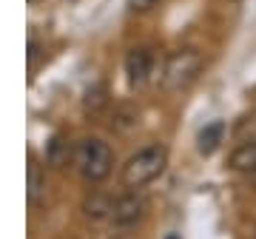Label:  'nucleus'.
<instances>
[{
	"label": "nucleus",
	"mask_w": 256,
	"mask_h": 239,
	"mask_svg": "<svg viewBox=\"0 0 256 239\" xmlns=\"http://www.w3.org/2000/svg\"><path fill=\"white\" fill-rule=\"evenodd\" d=\"M168 166V148L162 142H151V146H142L137 154H131L126 160V166L120 171V182L128 191H140L151 185L154 180H160Z\"/></svg>",
	"instance_id": "nucleus-1"
},
{
	"label": "nucleus",
	"mask_w": 256,
	"mask_h": 239,
	"mask_svg": "<svg viewBox=\"0 0 256 239\" xmlns=\"http://www.w3.org/2000/svg\"><path fill=\"white\" fill-rule=\"evenodd\" d=\"M74 166L88 185H100L114 168V154L100 137H86L74 148Z\"/></svg>",
	"instance_id": "nucleus-2"
},
{
	"label": "nucleus",
	"mask_w": 256,
	"mask_h": 239,
	"mask_svg": "<svg viewBox=\"0 0 256 239\" xmlns=\"http://www.w3.org/2000/svg\"><path fill=\"white\" fill-rule=\"evenodd\" d=\"M202 72V54L196 48H176L165 57L162 72H160V83L165 92H182L200 77Z\"/></svg>",
	"instance_id": "nucleus-3"
},
{
	"label": "nucleus",
	"mask_w": 256,
	"mask_h": 239,
	"mask_svg": "<svg viewBox=\"0 0 256 239\" xmlns=\"http://www.w3.org/2000/svg\"><path fill=\"white\" fill-rule=\"evenodd\" d=\"M146 214H148L146 194L142 191H128V194H122V196L114 200L108 225H111V230H117V234H128V230H134L140 222L146 220Z\"/></svg>",
	"instance_id": "nucleus-4"
},
{
	"label": "nucleus",
	"mask_w": 256,
	"mask_h": 239,
	"mask_svg": "<svg viewBox=\"0 0 256 239\" xmlns=\"http://www.w3.org/2000/svg\"><path fill=\"white\" fill-rule=\"evenodd\" d=\"M154 72V54H151V48L140 46V48H131L126 54V77L131 86H142L151 77Z\"/></svg>",
	"instance_id": "nucleus-5"
},
{
	"label": "nucleus",
	"mask_w": 256,
	"mask_h": 239,
	"mask_svg": "<svg viewBox=\"0 0 256 239\" xmlns=\"http://www.w3.org/2000/svg\"><path fill=\"white\" fill-rule=\"evenodd\" d=\"M228 168L239 171V174L256 176V140H248V142H239L228 156Z\"/></svg>",
	"instance_id": "nucleus-6"
},
{
	"label": "nucleus",
	"mask_w": 256,
	"mask_h": 239,
	"mask_svg": "<svg viewBox=\"0 0 256 239\" xmlns=\"http://www.w3.org/2000/svg\"><path fill=\"white\" fill-rule=\"evenodd\" d=\"M74 148L77 146H72L63 134H54V137L46 142V162L48 166H54V168L68 166V160L74 156Z\"/></svg>",
	"instance_id": "nucleus-7"
},
{
	"label": "nucleus",
	"mask_w": 256,
	"mask_h": 239,
	"mask_svg": "<svg viewBox=\"0 0 256 239\" xmlns=\"http://www.w3.org/2000/svg\"><path fill=\"white\" fill-rule=\"evenodd\" d=\"M222 134H225V122H210L200 131V154H214L222 142Z\"/></svg>",
	"instance_id": "nucleus-8"
},
{
	"label": "nucleus",
	"mask_w": 256,
	"mask_h": 239,
	"mask_svg": "<svg viewBox=\"0 0 256 239\" xmlns=\"http://www.w3.org/2000/svg\"><path fill=\"white\" fill-rule=\"evenodd\" d=\"M86 214L92 220H108L111 216V208H114V200L111 196H102V194H94L92 200H86Z\"/></svg>",
	"instance_id": "nucleus-9"
},
{
	"label": "nucleus",
	"mask_w": 256,
	"mask_h": 239,
	"mask_svg": "<svg viewBox=\"0 0 256 239\" xmlns=\"http://www.w3.org/2000/svg\"><path fill=\"white\" fill-rule=\"evenodd\" d=\"M46 194V174L37 166H28V200L40 202V196Z\"/></svg>",
	"instance_id": "nucleus-10"
},
{
	"label": "nucleus",
	"mask_w": 256,
	"mask_h": 239,
	"mask_svg": "<svg viewBox=\"0 0 256 239\" xmlns=\"http://www.w3.org/2000/svg\"><path fill=\"white\" fill-rule=\"evenodd\" d=\"M106 102H108V97H106V86H94V88L86 92V111H100Z\"/></svg>",
	"instance_id": "nucleus-11"
},
{
	"label": "nucleus",
	"mask_w": 256,
	"mask_h": 239,
	"mask_svg": "<svg viewBox=\"0 0 256 239\" xmlns=\"http://www.w3.org/2000/svg\"><path fill=\"white\" fill-rule=\"evenodd\" d=\"M236 137L242 140V142H248V140H256V114H250V117H245V120H239Z\"/></svg>",
	"instance_id": "nucleus-12"
},
{
	"label": "nucleus",
	"mask_w": 256,
	"mask_h": 239,
	"mask_svg": "<svg viewBox=\"0 0 256 239\" xmlns=\"http://www.w3.org/2000/svg\"><path fill=\"white\" fill-rule=\"evenodd\" d=\"M131 6L140 9V12H146V9H151V6H156V0H131Z\"/></svg>",
	"instance_id": "nucleus-13"
},
{
	"label": "nucleus",
	"mask_w": 256,
	"mask_h": 239,
	"mask_svg": "<svg viewBox=\"0 0 256 239\" xmlns=\"http://www.w3.org/2000/svg\"><path fill=\"white\" fill-rule=\"evenodd\" d=\"M250 182H254V188H256V176H250Z\"/></svg>",
	"instance_id": "nucleus-14"
},
{
	"label": "nucleus",
	"mask_w": 256,
	"mask_h": 239,
	"mask_svg": "<svg viewBox=\"0 0 256 239\" xmlns=\"http://www.w3.org/2000/svg\"><path fill=\"white\" fill-rule=\"evenodd\" d=\"M28 3H37V0H28Z\"/></svg>",
	"instance_id": "nucleus-15"
},
{
	"label": "nucleus",
	"mask_w": 256,
	"mask_h": 239,
	"mask_svg": "<svg viewBox=\"0 0 256 239\" xmlns=\"http://www.w3.org/2000/svg\"><path fill=\"white\" fill-rule=\"evenodd\" d=\"M168 239H176V236H168Z\"/></svg>",
	"instance_id": "nucleus-16"
}]
</instances>
